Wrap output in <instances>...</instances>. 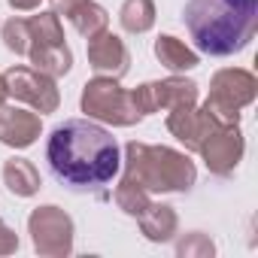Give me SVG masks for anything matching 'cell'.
Wrapping results in <instances>:
<instances>
[{"mask_svg": "<svg viewBox=\"0 0 258 258\" xmlns=\"http://www.w3.org/2000/svg\"><path fill=\"white\" fill-rule=\"evenodd\" d=\"M167 131L191 152H201L204 140L219 131V124L204 112V109H195V106H176L167 112Z\"/></svg>", "mask_w": 258, "mask_h": 258, "instance_id": "obj_10", "label": "cell"}, {"mask_svg": "<svg viewBox=\"0 0 258 258\" xmlns=\"http://www.w3.org/2000/svg\"><path fill=\"white\" fill-rule=\"evenodd\" d=\"M258 94V79L249 70L240 67H225L213 76L210 82V97L204 100V112L219 124V127H231L240 124V109L249 106Z\"/></svg>", "mask_w": 258, "mask_h": 258, "instance_id": "obj_4", "label": "cell"}, {"mask_svg": "<svg viewBox=\"0 0 258 258\" xmlns=\"http://www.w3.org/2000/svg\"><path fill=\"white\" fill-rule=\"evenodd\" d=\"M124 176L140 182L152 195V191H188L198 179V170L185 152H176L170 146H146L134 140L124 146Z\"/></svg>", "mask_w": 258, "mask_h": 258, "instance_id": "obj_3", "label": "cell"}, {"mask_svg": "<svg viewBox=\"0 0 258 258\" xmlns=\"http://www.w3.org/2000/svg\"><path fill=\"white\" fill-rule=\"evenodd\" d=\"M4 82H7V94L34 106L37 112H55L58 103H61V94H58V85L52 76L34 70V67H10L4 73Z\"/></svg>", "mask_w": 258, "mask_h": 258, "instance_id": "obj_7", "label": "cell"}, {"mask_svg": "<svg viewBox=\"0 0 258 258\" xmlns=\"http://www.w3.org/2000/svg\"><path fill=\"white\" fill-rule=\"evenodd\" d=\"M10 7L13 10H37L40 0H10Z\"/></svg>", "mask_w": 258, "mask_h": 258, "instance_id": "obj_25", "label": "cell"}, {"mask_svg": "<svg viewBox=\"0 0 258 258\" xmlns=\"http://www.w3.org/2000/svg\"><path fill=\"white\" fill-rule=\"evenodd\" d=\"M28 28H31V43H64V28L55 13L31 16Z\"/></svg>", "mask_w": 258, "mask_h": 258, "instance_id": "obj_20", "label": "cell"}, {"mask_svg": "<svg viewBox=\"0 0 258 258\" xmlns=\"http://www.w3.org/2000/svg\"><path fill=\"white\" fill-rule=\"evenodd\" d=\"M46 161L64 188L97 198H106L103 188L121 170L115 137L91 118H70L58 124L46 143Z\"/></svg>", "mask_w": 258, "mask_h": 258, "instance_id": "obj_1", "label": "cell"}, {"mask_svg": "<svg viewBox=\"0 0 258 258\" xmlns=\"http://www.w3.org/2000/svg\"><path fill=\"white\" fill-rule=\"evenodd\" d=\"M182 22L204 55L243 52L258 31V0H188Z\"/></svg>", "mask_w": 258, "mask_h": 258, "instance_id": "obj_2", "label": "cell"}, {"mask_svg": "<svg viewBox=\"0 0 258 258\" xmlns=\"http://www.w3.org/2000/svg\"><path fill=\"white\" fill-rule=\"evenodd\" d=\"M134 106L140 109V115L158 112V109H176V106H195L198 103V82L182 79V76H170L161 82H146L140 88L131 91Z\"/></svg>", "mask_w": 258, "mask_h": 258, "instance_id": "obj_8", "label": "cell"}, {"mask_svg": "<svg viewBox=\"0 0 258 258\" xmlns=\"http://www.w3.org/2000/svg\"><path fill=\"white\" fill-rule=\"evenodd\" d=\"M4 46L16 55H28L31 49V28H28V19H10L4 25Z\"/></svg>", "mask_w": 258, "mask_h": 258, "instance_id": "obj_21", "label": "cell"}, {"mask_svg": "<svg viewBox=\"0 0 258 258\" xmlns=\"http://www.w3.org/2000/svg\"><path fill=\"white\" fill-rule=\"evenodd\" d=\"M49 4H52V13H55V16H70V13L82 4V0H49Z\"/></svg>", "mask_w": 258, "mask_h": 258, "instance_id": "obj_24", "label": "cell"}, {"mask_svg": "<svg viewBox=\"0 0 258 258\" xmlns=\"http://www.w3.org/2000/svg\"><path fill=\"white\" fill-rule=\"evenodd\" d=\"M34 249L46 258H64L73 252V219L61 207H37L28 219Z\"/></svg>", "mask_w": 258, "mask_h": 258, "instance_id": "obj_6", "label": "cell"}, {"mask_svg": "<svg viewBox=\"0 0 258 258\" xmlns=\"http://www.w3.org/2000/svg\"><path fill=\"white\" fill-rule=\"evenodd\" d=\"M67 19L73 22V28H76L85 40H91V37H97L100 31L109 28V16H106V10H103L100 4H94V0H82V4H79Z\"/></svg>", "mask_w": 258, "mask_h": 258, "instance_id": "obj_17", "label": "cell"}, {"mask_svg": "<svg viewBox=\"0 0 258 258\" xmlns=\"http://www.w3.org/2000/svg\"><path fill=\"white\" fill-rule=\"evenodd\" d=\"M40 115L19 109V106H0V143L13 149H28L40 137Z\"/></svg>", "mask_w": 258, "mask_h": 258, "instance_id": "obj_12", "label": "cell"}, {"mask_svg": "<svg viewBox=\"0 0 258 258\" xmlns=\"http://www.w3.org/2000/svg\"><path fill=\"white\" fill-rule=\"evenodd\" d=\"M79 106H82V112L88 118H97V121H106V124H118V127L137 124L143 118L140 109L131 100V91H124L118 85V79H112V76H94L82 88Z\"/></svg>", "mask_w": 258, "mask_h": 258, "instance_id": "obj_5", "label": "cell"}, {"mask_svg": "<svg viewBox=\"0 0 258 258\" xmlns=\"http://www.w3.org/2000/svg\"><path fill=\"white\" fill-rule=\"evenodd\" d=\"M4 182L13 195L19 198H31L40 191V170L28 161V158H10L4 164Z\"/></svg>", "mask_w": 258, "mask_h": 258, "instance_id": "obj_15", "label": "cell"}, {"mask_svg": "<svg viewBox=\"0 0 258 258\" xmlns=\"http://www.w3.org/2000/svg\"><path fill=\"white\" fill-rule=\"evenodd\" d=\"M213 252H216L213 240L201 231H195V234H188L185 240L176 243V255H182V258H210Z\"/></svg>", "mask_w": 258, "mask_h": 258, "instance_id": "obj_22", "label": "cell"}, {"mask_svg": "<svg viewBox=\"0 0 258 258\" xmlns=\"http://www.w3.org/2000/svg\"><path fill=\"white\" fill-rule=\"evenodd\" d=\"M88 64L100 76L121 79L127 73V67H131V55H127V46L121 43V37L109 34V28H106L88 40Z\"/></svg>", "mask_w": 258, "mask_h": 258, "instance_id": "obj_11", "label": "cell"}, {"mask_svg": "<svg viewBox=\"0 0 258 258\" xmlns=\"http://www.w3.org/2000/svg\"><path fill=\"white\" fill-rule=\"evenodd\" d=\"M118 22L127 34H146L155 25V4L152 0H124L118 10Z\"/></svg>", "mask_w": 258, "mask_h": 258, "instance_id": "obj_18", "label": "cell"}, {"mask_svg": "<svg viewBox=\"0 0 258 258\" xmlns=\"http://www.w3.org/2000/svg\"><path fill=\"white\" fill-rule=\"evenodd\" d=\"M7 97H10V94H7V82H4V76H0V106L7 103Z\"/></svg>", "mask_w": 258, "mask_h": 258, "instance_id": "obj_26", "label": "cell"}, {"mask_svg": "<svg viewBox=\"0 0 258 258\" xmlns=\"http://www.w3.org/2000/svg\"><path fill=\"white\" fill-rule=\"evenodd\" d=\"M155 58L170 70V73H185L198 67V52H191L182 40L176 37H158L155 40Z\"/></svg>", "mask_w": 258, "mask_h": 258, "instance_id": "obj_16", "label": "cell"}, {"mask_svg": "<svg viewBox=\"0 0 258 258\" xmlns=\"http://www.w3.org/2000/svg\"><path fill=\"white\" fill-rule=\"evenodd\" d=\"M112 198H115V204H118V210H121V213L134 216V219H137V216H140V213H143L149 204H152L149 191H146L140 182L127 179V176H124V179L115 185V195H112Z\"/></svg>", "mask_w": 258, "mask_h": 258, "instance_id": "obj_19", "label": "cell"}, {"mask_svg": "<svg viewBox=\"0 0 258 258\" xmlns=\"http://www.w3.org/2000/svg\"><path fill=\"white\" fill-rule=\"evenodd\" d=\"M28 58H31L34 70H40L52 79L70 73V67H73V52L64 43H31Z\"/></svg>", "mask_w": 258, "mask_h": 258, "instance_id": "obj_13", "label": "cell"}, {"mask_svg": "<svg viewBox=\"0 0 258 258\" xmlns=\"http://www.w3.org/2000/svg\"><path fill=\"white\" fill-rule=\"evenodd\" d=\"M16 249H19V234L7 222H0V255H13Z\"/></svg>", "mask_w": 258, "mask_h": 258, "instance_id": "obj_23", "label": "cell"}, {"mask_svg": "<svg viewBox=\"0 0 258 258\" xmlns=\"http://www.w3.org/2000/svg\"><path fill=\"white\" fill-rule=\"evenodd\" d=\"M137 219H140V231L152 243H167L179 228V219H176L173 207H167V204H149Z\"/></svg>", "mask_w": 258, "mask_h": 258, "instance_id": "obj_14", "label": "cell"}, {"mask_svg": "<svg viewBox=\"0 0 258 258\" xmlns=\"http://www.w3.org/2000/svg\"><path fill=\"white\" fill-rule=\"evenodd\" d=\"M243 134H240V127L231 124V127H219V131H213L204 146H201V155L207 161V170L213 176H231L243 158Z\"/></svg>", "mask_w": 258, "mask_h": 258, "instance_id": "obj_9", "label": "cell"}]
</instances>
